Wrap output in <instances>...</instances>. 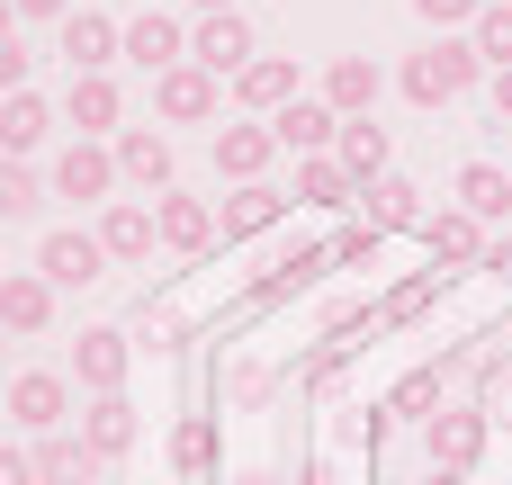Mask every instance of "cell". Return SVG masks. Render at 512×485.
<instances>
[{"label": "cell", "mask_w": 512, "mask_h": 485, "mask_svg": "<svg viewBox=\"0 0 512 485\" xmlns=\"http://www.w3.org/2000/svg\"><path fill=\"white\" fill-rule=\"evenodd\" d=\"M279 216H288V198H279L270 180H243V189L225 198V216H216V234H225V243H252V234H270Z\"/></svg>", "instance_id": "obj_22"}, {"label": "cell", "mask_w": 512, "mask_h": 485, "mask_svg": "<svg viewBox=\"0 0 512 485\" xmlns=\"http://www.w3.org/2000/svg\"><path fill=\"white\" fill-rule=\"evenodd\" d=\"M270 162H279V135H270V117H261V126H216V171H225L234 189H243V180H261Z\"/></svg>", "instance_id": "obj_17"}, {"label": "cell", "mask_w": 512, "mask_h": 485, "mask_svg": "<svg viewBox=\"0 0 512 485\" xmlns=\"http://www.w3.org/2000/svg\"><path fill=\"white\" fill-rule=\"evenodd\" d=\"M18 18H72V0H9Z\"/></svg>", "instance_id": "obj_42"}, {"label": "cell", "mask_w": 512, "mask_h": 485, "mask_svg": "<svg viewBox=\"0 0 512 485\" xmlns=\"http://www.w3.org/2000/svg\"><path fill=\"white\" fill-rule=\"evenodd\" d=\"M297 198H306V207H360V180H351L333 153H306V162H297Z\"/></svg>", "instance_id": "obj_29"}, {"label": "cell", "mask_w": 512, "mask_h": 485, "mask_svg": "<svg viewBox=\"0 0 512 485\" xmlns=\"http://www.w3.org/2000/svg\"><path fill=\"white\" fill-rule=\"evenodd\" d=\"M378 243H387L378 225H342L333 234V270H378Z\"/></svg>", "instance_id": "obj_35"}, {"label": "cell", "mask_w": 512, "mask_h": 485, "mask_svg": "<svg viewBox=\"0 0 512 485\" xmlns=\"http://www.w3.org/2000/svg\"><path fill=\"white\" fill-rule=\"evenodd\" d=\"M189 9H198V18H216V9H234V0H189Z\"/></svg>", "instance_id": "obj_45"}, {"label": "cell", "mask_w": 512, "mask_h": 485, "mask_svg": "<svg viewBox=\"0 0 512 485\" xmlns=\"http://www.w3.org/2000/svg\"><path fill=\"white\" fill-rule=\"evenodd\" d=\"M153 108H162V126H207L225 108V81L198 63H171V72H153Z\"/></svg>", "instance_id": "obj_3"}, {"label": "cell", "mask_w": 512, "mask_h": 485, "mask_svg": "<svg viewBox=\"0 0 512 485\" xmlns=\"http://www.w3.org/2000/svg\"><path fill=\"white\" fill-rule=\"evenodd\" d=\"M324 108L333 117H369L378 108V63L369 54H333L324 63Z\"/></svg>", "instance_id": "obj_21"}, {"label": "cell", "mask_w": 512, "mask_h": 485, "mask_svg": "<svg viewBox=\"0 0 512 485\" xmlns=\"http://www.w3.org/2000/svg\"><path fill=\"white\" fill-rule=\"evenodd\" d=\"M333 270V243H306V252H288V261H270L261 279H252V306H279V297H297V288H315Z\"/></svg>", "instance_id": "obj_24"}, {"label": "cell", "mask_w": 512, "mask_h": 485, "mask_svg": "<svg viewBox=\"0 0 512 485\" xmlns=\"http://www.w3.org/2000/svg\"><path fill=\"white\" fill-rule=\"evenodd\" d=\"M63 117L81 126V135H117V117H126V99H117V81L108 72H72V90H63Z\"/></svg>", "instance_id": "obj_16"}, {"label": "cell", "mask_w": 512, "mask_h": 485, "mask_svg": "<svg viewBox=\"0 0 512 485\" xmlns=\"http://www.w3.org/2000/svg\"><path fill=\"white\" fill-rule=\"evenodd\" d=\"M423 252H432V270H477L486 261V225L468 207H441V216H423Z\"/></svg>", "instance_id": "obj_8"}, {"label": "cell", "mask_w": 512, "mask_h": 485, "mask_svg": "<svg viewBox=\"0 0 512 485\" xmlns=\"http://www.w3.org/2000/svg\"><path fill=\"white\" fill-rule=\"evenodd\" d=\"M99 477H108V459L81 432H45L36 441V485H99Z\"/></svg>", "instance_id": "obj_13"}, {"label": "cell", "mask_w": 512, "mask_h": 485, "mask_svg": "<svg viewBox=\"0 0 512 485\" xmlns=\"http://www.w3.org/2000/svg\"><path fill=\"white\" fill-rule=\"evenodd\" d=\"M0 324L9 333H45L54 324V279L45 270H9L0 279Z\"/></svg>", "instance_id": "obj_23"}, {"label": "cell", "mask_w": 512, "mask_h": 485, "mask_svg": "<svg viewBox=\"0 0 512 485\" xmlns=\"http://www.w3.org/2000/svg\"><path fill=\"white\" fill-rule=\"evenodd\" d=\"M0 485H36V450H9L0 441Z\"/></svg>", "instance_id": "obj_39"}, {"label": "cell", "mask_w": 512, "mask_h": 485, "mask_svg": "<svg viewBox=\"0 0 512 485\" xmlns=\"http://www.w3.org/2000/svg\"><path fill=\"white\" fill-rule=\"evenodd\" d=\"M333 441H342V450H378V441H387V405H342V414H333Z\"/></svg>", "instance_id": "obj_34"}, {"label": "cell", "mask_w": 512, "mask_h": 485, "mask_svg": "<svg viewBox=\"0 0 512 485\" xmlns=\"http://www.w3.org/2000/svg\"><path fill=\"white\" fill-rule=\"evenodd\" d=\"M234 485H270V477H234Z\"/></svg>", "instance_id": "obj_46"}, {"label": "cell", "mask_w": 512, "mask_h": 485, "mask_svg": "<svg viewBox=\"0 0 512 485\" xmlns=\"http://www.w3.org/2000/svg\"><path fill=\"white\" fill-rule=\"evenodd\" d=\"M333 378H342V342H324V351L306 360V387H333Z\"/></svg>", "instance_id": "obj_40"}, {"label": "cell", "mask_w": 512, "mask_h": 485, "mask_svg": "<svg viewBox=\"0 0 512 485\" xmlns=\"http://www.w3.org/2000/svg\"><path fill=\"white\" fill-rule=\"evenodd\" d=\"M153 225H162V252H207L216 243V207L207 198H180V189L153 198Z\"/></svg>", "instance_id": "obj_19"}, {"label": "cell", "mask_w": 512, "mask_h": 485, "mask_svg": "<svg viewBox=\"0 0 512 485\" xmlns=\"http://www.w3.org/2000/svg\"><path fill=\"white\" fill-rule=\"evenodd\" d=\"M297 485H324V477H297Z\"/></svg>", "instance_id": "obj_48"}, {"label": "cell", "mask_w": 512, "mask_h": 485, "mask_svg": "<svg viewBox=\"0 0 512 485\" xmlns=\"http://www.w3.org/2000/svg\"><path fill=\"white\" fill-rule=\"evenodd\" d=\"M189 63H198V72H216V81L252 63V27H243V9H216V18H198V27H189Z\"/></svg>", "instance_id": "obj_5"}, {"label": "cell", "mask_w": 512, "mask_h": 485, "mask_svg": "<svg viewBox=\"0 0 512 485\" xmlns=\"http://www.w3.org/2000/svg\"><path fill=\"white\" fill-rule=\"evenodd\" d=\"M45 126H54V108H45L36 90H9V99H0V153H9V162H27V153L45 144Z\"/></svg>", "instance_id": "obj_26"}, {"label": "cell", "mask_w": 512, "mask_h": 485, "mask_svg": "<svg viewBox=\"0 0 512 485\" xmlns=\"http://www.w3.org/2000/svg\"><path fill=\"white\" fill-rule=\"evenodd\" d=\"M432 297H441V270H423V279H405V288L387 297V324H414V315H423Z\"/></svg>", "instance_id": "obj_37"}, {"label": "cell", "mask_w": 512, "mask_h": 485, "mask_svg": "<svg viewBox=\"0 0 512 485\" xmlns=\"http://www.w3.org/2000/svg\"><path fill=\"white\" fill-rule=\"evenodd\" d=\"M171 468H180V477H207V468H216V423H207V414H189V423L171 432Z\"/></svg>", "instance_id": "obj_32"}, {"label": "cell", "mask_w": 512, "mask_h": 485, "mask_svg": "<svg viewBox=\"0 0 512 485\" xmlns=\"http://www.w3.org/2000/svg\"><path fill=\"white\" fill-rule=\"evenodd\" d=\"M0 351H9V324H0Z\"/></svg>", "instance_id": "obj_47"}, {"label": "cell", "mask_w": 512, "mask_h": 485, "mask_svg": "<svg viewBox=\"0 0 512 485\" xmlns=\"http://www.w3.org/2000/svg\"><path fill=\"white\" fill-rule=\"evenodd\" d=\"M477 9H486V0H414V18H423V27H441V36H468V27H477Z\"/></svg>", "instance_id": "obj_36"}, {"label": "cell", "mask_w": 512, "mask_h": 485, "mask_svg": "<svg viewBox=\"0 0 512 485\" xmlns=\"http://www.w3.org/2000/svg\"><path fill=\"white\" fill-rule=\"evenodd\" d=\"M360 225H378V234H423V189L414 180H369L360 189Z\"/></svg>", "instance_id": "obj_18"}, {"label": "cell", "mask_w": 512, "mask_h": 485, "mask_svg": "<svg viewBox=\"0 0 512 485\" xmlns=\"http://www.w3.org/2000/svg\"><path fill=\"white\" fill-rule=\"evenodd\" d=\"M117 54H126V27L117 18H99V9H72L63 18V63L72 72H108Z\"/></svg>", "instance_id": "obj_10"}, {"label": "cell", "mask_w": 512, "mask_h": 485, "mask_svg": "<svg viewBox=\"0 0 512 485\" xmlns=\"http://www.w3.org/2000/svg\"><path fill=\"white\" fill-rule=\"evenodd\" d=\"M36 270H45L54 288H90V279L108 270V243H99V234H81V225H63V234H45V243H36Z\"/></svg>", "instance_id": "obj_6"}, {"label": "cell", "mask_w": 512, "mask_h": 485, "mask_svg": "<svg viewBox=\"0 0 512 485\" xmlns=\"http://www.w3.org/2000/svg\"><path fill=\"white\" fill-rule=\"evenodd\" d=\"M486 99H495V126H512V72H495V90H486Z\"/></svg>", "instance_id": "obj_43"}, {"label": "cell", "mask_w": 512, "mask_h": 485, "mask_svg": "<svg viewBox=\"0 0 512 485\" xmlns=\"http://www.w3.org/2000/svg\"><path fill=\"white\" fill-rule=\"evenodd\" d=\"M81 441H90L99 459H126V450H135V405H126V396H90Z\"/></svg>", "instance_id": "obj_28"}, {"label": "cell", "mask_w": 512, "mask_h": 485, "mask_svg": "<svg viewBox=\"0 0 512 485\" xmlns=\"http://www.w3.org/2000/svg\"><path fill=\"white\" fill-rule=\"evenodd\" d=\"M108 153H117V180H135V189H171V135H162V126H117Z\"/></svg>", "instance_id": "obj_7"}, {"label": "cell", "mask_w": 512, "mask_h": 485, "mask_svg": "<svg viewBox=\"0 0 512 485\" xmlns=\"http://www.w3.org/2000/svg\"><path fill=\"white\" fill-rule=\"evenodd\" d=\"M45 198H54V180H36L27 162H9V153H0V216H9V225H27Z\"/></svg>", "instance_id": "obj_31"}, {"label": "cell", "mask_w": 512, "mask_h": 485, "mask_svg": "<svg viewBox=\"0 0 512 485\" xmlns=\"http://www.w3.org/2000/svg\"><path fill=\"white\" fill-rule=\"evenodd\" d=\"M63 414H72V378H54V369H18L9 378V423L18 432H63Z\"/></svg>", "instance_id": "obj_4"}, {"label": "cell", "mask_w": 512, "mask_h": 485, "mask_svg": "<svg viewBox=\"0 0 512 485\" xmlns=\"http://www.w3.org/2000/svg\"><path fill=\"white\" fill-rule=\"evenodd\" d=\"M423 441H432V468L468 477V468L486 459V414H432V423H423Z\"/></svg>", "instance_id": "obj_20"}, {"label": "cell", "mask_w": 512, "mask_h": 485, "mask_svg": "<svg viewBox=\"0 0 512 485\" xmlns=\"http://www.w3.org/2000/svg\"><path fill=\"white\" fill-rule=\"evenodd\" d=\"M468 45H477V63H486V72H512V0H486V9H477Z\"/></svg>", "instance_id": "obj_30"}, {"label": "cell", "mask_w": 512, "mask_h": 485, "mask_svg": "<svg viewBox=\"0 0 512 485\" xmlns=\"http://www.w3.org/2000/svg\"><path fill=\"white\" fill-rule=\"evenodd\" d=\"M54 198L72 207H117V153L99 135H72V153L54 162Z\"/></svg>", "instance_id": "obj_2"}, {"label": "cell", "mask_w": 512, "mask_h": 485, "mask_svg": "<svg viewBox=\"0 0 512 485\" xmlns=\"http://www.w3.org/2000/svg\"><path fill=\"white\" fill-rule=\"evenodd\" d=\"M504 171H512V162H504Z\"/></svg>", "instance_id": "obj_49"}, {"label": "cell", "mask_w": 512, "mask_h": 485, "mask_svg": "<svg viewBox=\"0 0 512 485\" xmlns=\"http://www.w3.org/2000/svg\"><path fill=\"white\" fill-rule=\"evenodd\" d=\"M9 36H18V9H9V0H0V45H9Z\"/></svg>", "instance_id": "obj_44"}, {"label": "cell", "mask_w": 512, "mask_h": 485, "mask_svg": "<svg viewBox=\"0 0 512 485\" xmlns=\"http://www.w3.org/2000/svg\"><path fill=\"white\" fill-rule=\"evenodd\" d=\"M477 270H486V279H504V288H512V234H495V243H486V261H477Z\"/></svg>", "instance_id": "obj_41"}, {"label": "cell", "mask_w": 512, "mask_h": 485, "mask_svg": "<svg viewBox=\"0 0 512 485\" xmlns=\"http://www.w3.org/2000/svg\"><path fill=\"white\" fill-rule=\"evenodd\" d=\"M90 234L108 243V261H153V243H162V225H153V207H144V198L99 207V225H90Z\"/></svg>", "instance_id": "obj_12"}, {"label": "cell", "mask_w": 512, "mask_h": 485, "mask_svg": "<svg viewBox=\"0 0 512 485\" xmlns=\"http://www.w3.org/2000/svg\"><path fill=\"white\" fill-rule=\"evenodd\" d=\"M459 207H468L477 225H504L512 216V171L504 162H468V171H459Z\"/></svg>", "instance_id": "obj_27"}, {"label": "cell", "mask_w": 512, "mask_h": 485, "mask_svg": "<svg viewBox=\"0 0 512 485\" xmlns=\"http://www.w3.org/2000/svg\"><path fill=\"white\" fill-rule=\"evenodd\" d=\"M27 72H36V54L9 36V45H0V99H9V90H27Z\"/></svg>", "instance_id": "obj_38"}, {"label": "cell", "mask_w": 512, "mask_h": 485, "mask_svg": "<svg viewBox=\"0 0 512 485\" xmlns=\"http://www.w3.org/2000/svg\"><path fill=\"white\" fill-rule=\"evenodd\" d=\"M126 360H135V342H126V333H108V324L72 342V378H81L90 396H126Z\"/></svg>", "instance_id": "obj_9"}, {"label": "cell", "mask_w": 512, "mask_h": 485, "mask_svg": "<svg viewBox=\"0 0 512 485\" xmlns=\"http://www.w3.org/2000/svg\"><path fill=\"white\" fill-rule=\"evenodd\" d=\"M234 99H243V108H261V117H279V108H288V99H306V90H297V63H288V54H252V63L234 72Z\"/></svg>", "instance_id": "obj_15"}, {"label": "cell", "mask_w": 512, "mask_h": 485, "mask_svg": "<svg viewBox=\"0 0 512 485\" xmlns=\"http://www.w3.org/2000/svg\"><path fill=\"white\" fill-rule=\"evenodd\" d=\"M126 63H144V72H171V63H189V27H180V18H162V9L126 18Z\"/></svg>", "instance_id": "obj_14"}, {"label": "cell", "mask_w": 512, "mask_h": 485, "mask_svg": "<svg viewBox=\"0 0 512 485\" xmlns=\"http://www.w3.org/2000/svg\"><path fill=\"white\" fill-rule=\"evenodd\" d=\"M333 162L369 189V180H387V126L378 117H342V144H333Z\"/></svg>", "instance_id": "obj_25"}, {"label": "cell", "mask_w": 512, "mask_h": 485, "mask_svg": "<svg viewBox=\"0 0 512 485\" xmlns=\"http://www.w3.org/2000/svg\"><path fill=\"white\" fill-rule=\"evenodd\" d=\"M270 135H279V153L306 162V153H333V144H342V117H333L324 99H288V108L270 117Z\"/></svg>", "instance_id": "obj_11"}, {"label": "cell", "mask_w": 512, "mask_h": 485, "mask_svg": "<svg viewBox=\"0 0 512 485\" xmlns=\"http://www.w3.org/2000/svg\"><path fill=\"white\" fill-rule=\"evenodd\" d=\"M477 72H486V63H477V45H468V36H432L423 54H405V72H396V81H405V99H414V108H450L459 90H477Z\"/></svg>", "instance_id": "obj_1"}, {"label": "cell", "mask_w": 512, "mask_h": 485, "mask_svg": "<svg viewBox=\"0 0 512 485\" xmlns=\"http://www.w3.org/2000/svg\"><path fill=\"white\" fill-rule=\"evenodd\" d=\"M432 405H441V378H432V369H414V378L387 396V423H432Z\"/></svg>", "instance_id": "obj_33"}]
</instances>
